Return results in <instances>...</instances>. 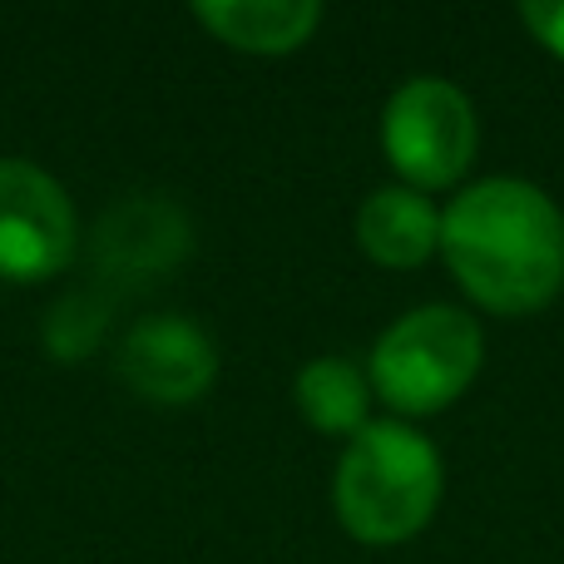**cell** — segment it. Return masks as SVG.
I'll list each match as a JSON object with an SVG mask.
<instances>
[{"instance_id": "6da1fadb", "label": "cell", "mask_w": 564, "mask_h": 564, "mask_svg": "<svg viewBox=\"0 0 564 564\" xmlns=\"http://www.w3.org/2000/svg\"><path fill=\"white\" fill-rule=\"evenodd\" d=\"M441 253L470 302L530 317L564 288V214L525 178H486L441 214Z\"/></svg>"}, {"instance_id": "7a4b0ae2", "label": "cell", "mask_w": 564, "mask_h": 564, "mask_svg": "<svg viewBox=\"0 0 564 564\" xmlns=\"http://www.w3.org/2000/svg\"><path fill=\"white\" fill-rule=\"evenodd\" d=\"M441 506V456L421 431L371 421L337 466V516L361 545H401Z\"/></svg>"}, {"instance_id": "3957f363", "label": "cell", "mask_w": 564, "mask_h": 564, "mask_svg": "<svg viewBox=\"0 0 564 564\" xmlns=\"http://www.w3.org/2000/svg\"><path fill=\"white\" fill-rule=\"evenodd\" d=\"M486 337L460 307H416L371 347V387L406 416L446 411L476 381Z\"/></svg>"}, {"instance_id": "277c9868", "label": "cell", "mask_w": 564, "mask_h": 564, "mask_svg": "<svg viewBox=\"0 0 564 564\" xmlns=\"http://www.w3.org/2000/svg\"><path fill=\"white\" fill-rule=\"evenodd\" d=\"M381 144L406 188H446L470 169L480 144V124L470 99L451 79H406L387 99L381 115Z\"/></svg>"}, {"instance_id": "5b68a950", "label": "cell", "mask_w": 564, "mask_h": 564, "mask_svg": "<svg viewBox=\"0 0 564 564\" xmlns=\"http://www.w3.org/2000/svg\"><path fill=\"white\" fill-rule=\"evenodd\" d=\"M75 248L79 228L65 188L25 159H0V278H55Z\"/></svg>"}, {"instance_id": "8992f818", "label": "cell", "mask_w": 564, "mask_h": 564, "mask_svg": "<svg viewBox=\"0 0 564 564\" xmlns=\"http://www.w3.org/2000/svg\"><path fill=\"white\" fill-rule=\"evenodd\" d=\"M119 377L134 397L154 401V406H188L218 377L214 337L188 317H144L124 337Z\"/></svg>"}, {"instance_id": "52a82bcc", "label": "cell", "mask_w": 564, "mask_h": 564, "mask_svg": "<svg viewBox=\"0 0 564 564\" xmlns=\"http://www.w3.org/2000/svg\"><path fill=\"white\" fill-rule=\"evenodd\" d=\"M194 248V228H188L184 208L174 198H119L95 228V263L115 282H154L174 273Z\"/></svg>"}, {"instance_id": "ba28073f", "label": "cell", "mask_w": 564, "mask_h": 564, "mask_svg": "<svg viewBox=\"0 0 564 564\" xmlns=\"http://www.w3.org/2000/svg\"><path fill=\"white\" fill-rule=\"evenodd\" d=\"M357 243L381 268H421L441 248V214L421 188H377L357 214Z\"/></svg>"}, {"instance_id": "9c48e42d", "label": "cell", "mask_w": 564, "mask_h": 564, "mask_svg": "<svg viewBox=\"0 0 564 564\" xmlns=\"http://www.w3.org/2000/svg\"><path fill=\"white\" fill-rule=\"evenodd\" d=\"M194 20L248 55H288L322 25L317 0H198Z\"/></svg>"}, {"instance_id": "30bf717a", "label": "cell", "mask_w": 564, "mask_h": 564, "mask_svg": "<svg viewBox=\"0 0 564 564\" xmlns=\"http://www.w3.org/2000/svg\"><path fill=\"white\" fill-rule=\"evenodd\" d=\"M367 377L341 357L307 361L297 371V411L322 436H357L367 426Z\"/></svg>"}, {"instance_id": "8fae6325", "label": "cell", "mask_w": 564, "mask_h": 564, "mask_svg": "<svg viewBox=\"0 0 564 564\" xmlns=\"http://www.w3.org/2000/svg\"><path fill=\"white\" fill-rule=\"evenodd\" d=\"M105 327H109V302L95 297V292H69L45 322V347L59 361H79L85 351L99 347Z\"/></svg>"}, {"instance_id": "7c38bea8", "label": "cell", "mask_w": 564, "mask_h": 564, "mask_svg": "<svg viewBox=\"0 0 564 564\" xmlns=\"http://www.w3.org/2000/svg\"><path fill=\"white\" fill-rule=\"evenodd\" d=\"M520 20L535 30L540 45L564 59V0H530V6H520Z\"/></svg>"}]
</instances>
